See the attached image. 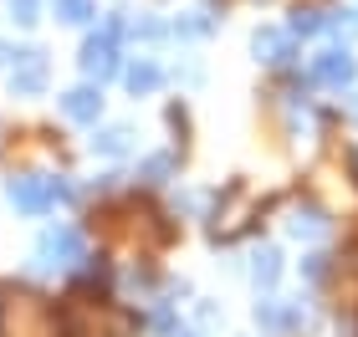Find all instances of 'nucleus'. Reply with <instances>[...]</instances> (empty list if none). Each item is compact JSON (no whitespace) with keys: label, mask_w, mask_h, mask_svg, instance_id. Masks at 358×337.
Wrapping results in <instances>:
<instances>
[{"label":"nucleus","mask_w":358,"mask_h":337,"mask_svg":"<svg viewBox=\"0 0 358 337\" xmlns=\"http://www.w3.org/2000/svg\"><path fill=\"white\" fill-rule=\"evenodd\" d=\"M72 189L67 184H57V179H36V174H26V179H10V204H21L26 215H41V210H52L57 200H67Z\"/></svg>","instance_id":"f257e3e1"},{"label":"nucleus","mask_w":358,"mask_h":337,"mask_svg":"<svg viewBox=\"0 0 358 337\" xmlns=\"http://www.w3.org/2000/svg\"><path fill=\"white\" fill-rule=\"evenodd\" d=\"M113 36H118V21H113L103 36H92V41H87V52H83V72H87V77H97V82L118 72V57H113Z\"/></svg>","instance_id":"f03ea898"},{"label":"nucleus","mask_w":358,"mask_h":337,"mask_svg":"<svg viewBox=\"0 0 358 337\" xmlns=\"http://www.w3.org/2000/svg\"><path fill=\"white\" fill-rule=\"evenodd\" d=\"M41 261H46V266H72V261H83V240H77V230H67V225L46 230V235H41Z\"/></svg>","instance_id":"7ed1b4c3"},{"label":"nucleus","mask_w":358,"mask_h":337,"mask_svg":"<svg viewBox=\"0 0 358 337\" xmlns=\"http://www.w3.org/2000/svg\"><path fill=\"white\" fill-rule=\"evenodd\" d=\"M10 82H15V92H41V82H46V57L41 52H15Z\"/></svg>","instance_id":"20e7f679"},{"label":"nucleus","mask_w":358,"mask_h":337,"mask_svg":"<svg viewBox=\"0 0 358 337\" xmlns=\"http://www.w3.org/2000/svg\"><path fill=\"white\" fill-rule=\"evenodd\" d=\"M313 77H317V82L343 87V82H353V57H348V52H322V57L313 61Z\"/></svg>","instance_id":"39448f33"},{"label":"nucleus","mask_w":358,"mask_h":337,"mask_svg":"<svg viewBox=\"0 0 358 337\" xmlns=\"http://www.w3.org/2000/svg\"><path fill=\"white\" fill-rule=\"evenodd\" d=\"M256 322L271 327V332H287V327L302 322V307L297 301H262V307H256Z\"/></svg>","instance_id":"423d86ee"},{"label":"nucleus","mask_w":358,"mask_h":337,"mask_svg":"<svg viewBox=\"0 0 358 337\" xmlns=\"http://www.w3.org/2000/svg\"><path fill=\"white\" fill-rule=\"evenodd\" d=\"M97 107H103V98H97L92 87H72L67 98H62V112H67V118H77V123H92Z\"/></svg>","instance_id":"0eeeda50"},{"label":"nucleus","mask_w":358,"mask_h":337,"mask_svg":"<svg viewBox=\"0 0 358 337\" xmlns=\"http://www.w3.org/2000/svg\"><path fill=\"white\" fill-rule=\"evenodd\" d=\"M256 52H262V61H292V41L282 31H262V36H256Z\"/></svg>","instance_id":"6e6552de"},{"label":"nucleus","mask_w":358,"mask_h":337,"mask_svg":"<svg viewBox=\"0 0 358 337\" xmlns=\"http://www.w3.org/2000/svg\"><path fill=\"white\" fill-rule=\"evenodd\" d=\"M123 77H128V87H134V92H154L159 87V67H154V61H138V67H128Z\"/></svg>","instance_id":"1a4fd4ad"},{"label":"nucleus","mask_w":358,"mask_h":337,"mask_svg":"<svg viewBox=\"0 0 358 337\" xmlns=\"http://www.w3.org/2000/svg\"><path fill=\"white\" fill-rule=\"evenodd\" d=\"M92 149H103V153H123V149H128V128H108V133H97V138H92Z\"/></svg>","instance_id":"9d476101"},{"label":"nucleus","mask_w":358,"mask_h":337,"mask_svg":"<svg viewBox=\"0 0 358 337\" xmlns=\"http://www.w3.org/2000/svg\"><path fill=\"white\" fill-rule=\"evenodd\" d=\"M256 281H262V286H271L276 281V271H282V261H276V250H262V255H256Z\"/></svg>","instance_id":"9b49d317"},{"label":"nucleus","mask_w":358,"mask_h":337,"mask_svg":"<svg viewBox=\"0 0 358 337\" xmlns=\"http://www.w3.org/2000/svg\"><path fill=\"white\" fill-rule=\"evenodd\" d=\"M57 15H62V21H87V15H92V0H57Z\"/></svg>","instance_id":"f8f14e48"},{"label":"nucleus","mask_w":358,"mask_h":337,"mask_svg":"<svg viewBox=\"0 0 358 337\" xmlns=\"http://www.w3.org/2000/svg\"><path fill=\"white\" fill-rule=\"evenodd\" d=\"M292 230H297V235H317V230H322V215H317V210H307V215L292 220Z\"/></svg>","instance_id":"ddd939ff"},{"label":"nucleus","mask_w":358,"mask_h":337,"mask_svg":"<svg viewBox=\"0 0 358 337\" xmlns=\"http://www.w3.org/2000/svg\"><path fill=\"white\" fill-rule=\"evenodd\" d=\"M10 10H15V21H36V0H10Z\"/></svg>","instance_id":"4468645a"},{"label":"nucleus","mask_w":358,"mask_h":337,"mask_svg":"<svg viewBox=\"0 0 358 337\" xmlns=\"http://www.w3.org/2000/svg\"><path fill=\"white\" fill-rule=\"evenodd\" d=\"M322 21H317V15L313 10H297V21H292V31H317Z\"/></svg>","instance_id":"2eb2a0df"},{"label":"nucleus","mask_w":358,"mask_h":337,"mask_svg":"<svg viewBox=\"0 0 358 337\" xmlns=\"http://www.w3.org/2000/svg\"><path fill=\"white\" fill-rule=\"evenodd\" d=\"M164 174H169V158H154V164H149V179L159 184V179H164Z\"/></svg>","instance_id":"dca6fc26"},{"label":"nucleus","mask_w":358,"mask_h":337,"mask_svg":"<svg viewBox=\"0 0 358 337\" xmlns=\"http://www.w3.org/2000/svg\"><path fill=\"white\" fill-rule=\"evenodd\" d=\"M0 57H6V46H0Z\"/></svg>","instance_id":"f3484780"}]
</instances>
